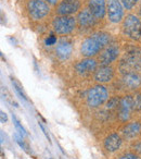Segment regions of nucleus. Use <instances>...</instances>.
Here are the masks:
<instances>
[{
	"label": "nucleus",
	"mask_w": 141,
	"mask_h": 159,
	"mask_svg": "<svg viewBox=\"0 0 141 159\" xmlns=\"http://www.w3.org/2000/svg\"><path fill=\"white\" fill-rule=\"evenodd\" d=\"M111 40L110 34L105 32H98L83 40L80 45V53L85 58H93L109 46Z\"/></svg>",
	"instance_id": "obj_1"
},
{
	"label": "nucleus",
	"mask_w": 141,
	"mask_h": 159,
	"mask_svg": "<svg viewBox=\"0 0 141 159\" xmlns=\"http://www.w3.org/2000/svg\"><path fill=\"white\" fill-rule=\"evenodd\" d=\"M110 98V93L106 86L103 84H97L95 86L90 87L87 92L86 102L88 107L92 109L100 108L103 106Z\"/></svg>",
	"instance_id": "obj_2"
},
{
	"label": "nucleus",
	"mask_w": 141,
	"mask_h": 159,
	"mask_svg": "<svg viewBox=\"0 0 141 159\" xmlns=\"http://www.w3.org/2000/svg\"><path fill=\"white\" fill-rule=\"evenodd\" d=\"M76 25L77 20L72 16H58L52 21L53 31L58 35H68L76 29Z\"/></svg>",
	"instance_id": "obj_3"
},
{
	"label": "nucleus",
	"mask_w": 141,
	"mask_h": 159,
	"mask_svg": "<svg viewBox=\"0 0 141 159\" xmlns=\"http://www.w3.org/2000/svg\"><path fill=\"white\" fill-rule=\"evenodd\" d=\"M123 33L127 37L134 40H139L141 38V21L135 14H128L124 18L122 25Z\"/></svg>",
	"instance_id": "obj_4"
},
{
	"label": "nucleus",
	"mask_w": 141,
	"mask_h": 159,
	"mask_svg": "<svg viewBox=\"0 0 141 159\" xmlns=\"http://www.w3.org/2000/svg\"><path fill=\"white\" fill-rule=\"evenodd\" d=\"M26 9L29 18L34 21L42 20L50 13V5L45 2L44 0H28Z\"/></svg>",
	"instance_id": "obj_5"
},
{
	"label": "nucleus",
	"mask_w": 141,
	"mask_h": 159,
	"mask_svg": "<svg viewBox=\"0 0 141 159\" xmlns=\"http://www.w3.org/2000/svg\"><path fill=\"white\" fill-rule=\"evenodd\" d=\"M124 6L121 0H106V14L111 23H121L124 20Z\"/></svg>",
	"instance_id": "obj_6"
},
{
	"label": "nucleus",
	"mask_w": 141,
	"mask_h": 159,
	"mask_svg": "<svg viewBox=\"0 0 141 159\" xmlns=\"http://www.w3.org/2000/svg\"><path fill=\"white\" fill-rule=\"evenodd\" d=\"M79 0H62L57 5L55 12L58 16H73L80 11Z\"/></svg>",
	"instance_id": "obj_7"
},
{
	"label": "nucleus",
	"mask_w": 141,
	"mask_h": 159,
	"mask_svg": "<svg viewBox=\"0 0 141 159\" xmlns=\"http://www.w3.org/2000/svg\"><path fill=\"white\" fill-rule=\"evenodd\" d=\"M123 141L124 139L121 135V133H117V132L110 133L103 139V148L109 154H114V152L119 150V148L122 147Z\"/></svg>",
	"instance_id": "obj_8"
},
{
	"label": "nucleus",
	"mask_w": 141,
	"mask_h": 159,
	"mask_svg": "<svg viewBox=\"0 0 141 159\" xmlns=\"http://www.w3.org/2000/svg\"><path fill=\"white\" fill-rule=\"evenodd\" d=\"M141 134V122L138 120L129 121L122 128L121 135L126 141H134Z\"/></svg>",
	"instance_id": "obj_9"
},
{
	"label": "nucleus",
	"mask_w": 141,
	"mask_h": 159,
	"mask_svg": "<svg viewBox=\"0 0 141 159\" xmlns=\"http://www.w3.org/2000/svg\"><path fill=\"white\" fill-rule=\"evenodd\" d=\"M117 107H118L119 120L122 122H128V120L131 117V113L134 112L131 95H125L124 97H122Z\"/></svg>",
	"instance_id": "obj_10"
},
{
	"label": "nucleus",
	"mask_w": 141,
	"mask_h": 159,
	"mask_svg": "<svg viewBox=\"0 0 141 159\" xmlns=\"http://www.w3.org/2000/svg\"><path fill=\"white\" fill-rule=\"evenodd\" d=\"M119 56V48L117 45H110L105 47L100 52L99 63L100 66H111Z\"/></svg>",
	"instance_id": "obj_11"
},
{
	"label": "nucleus",
	"mask_w": 141,
	"mask_h": 159,
	"mask_svg": "<svg viewBox=\"0 0 141 159\" xmlns=\"http://www.w3.org/2000/svg\"><path fill=\"white\" fill-rule=\"evenodd\" d=\"M114 75V69L111 66H100V68L95 71L93 79L98 84H105L112 82Z\"/></svg>",
	"instance_id": "obj_12"
},
{
	"label": "nucleus",
	"mask_w": 141,
	"mask_h": 159,
	"mask_svg": "<svg viewBox=\"0 0 141 159\" xmlns=\"http://www.w3.org/2000/svg\"><path fill=\"white\" fill-rule=\"evenodd\" d=\"M98 69V61L95 58H85L75 64V71L80 75H86L95 72Z\"/></svg>",
	"instance_id": "obj_13"
},
{
	"label": "nucleus",
	"mask_w": 141,
	"mask_h": 159,
	"mask_svg": "<svg viewBox=\"0 0 141 159\" xmlns=\"http://www.w3.org/2000/svg\"><path fill=\"white\" fill-rule=\"evenodd\" d=\"M76 20H77L78 26L82 27V29H86V30L92 27L93 25H95L96 21H97L88 8H84V9L80 10L77 13Z\"/></svg>",
	"instance_id": "obj_14"
},
{
	"label": "nucleus",
	"mask_w": 141,
	"mask_h": 159,
	"mask_svg": "<svg viewBox=\"0 0 141 159\" xmlns=\"http://www.w3.org/2000/svg\"><path fill=\"white\" fill-rule=\"evenodd\" d=\"M88 9L96 20H102L106 14V0H88Z\"/></svg>",
	"instance_id": "obj_15"
},
{
	"label": "nucleus",
	"mask_w": 141,
	"mask_h": 159,
	"mask_svg": "<svg viewBox=\"0 0 141 159\" xmlns=\"http://www.w3.org/2000/svg\"><path fill=\"white\" fill-rule=\"evenodd\" d=\"M124 87L129 91H137L141 87V76L137 72H127L122 79Z\"/></svg>",
	"instance_id": "obj_16"
},
{
	"label": "nucleus",
	"mask_w": 141,
	"mask_h": 159,
	"mask_svg": "<svg viewBox=\"0 0 141 159\" xmlns=\"http://www.w3.org/2000/svg\"><path fill=\"white\" fill-rule=\"evenodd\" d=\"M73 52V45L70 40L61 39L55 47V55L60 60H67Z\"/></svg>",
	"instance_id": "obj_17"
},
{
	"label": "nucleus",
	"mask_w": 141,
	"mask_h": 159,
	"mask_svg": "<svg viewBox=\"0 0 141 159\" xmlns=\"http://www.w3.org/2000/svg\"><path fill=\"white\" fill-rule=\"evenodd\" d=\"M132 99V108L135 112L141 111V93L140 92H135L131 95Z\"/></svg>",
	"instance_id": "obj_18"
},
{
	"label": "nucleus",
	"mask_w": 141,
	"mask_h": 159,
	"mask_svg": "<svg viewBox=\"0 0 141 159\" xmlns=\"http://www.w3.org/2000/svg\"><path fill=\"white\" fill-rule=\"evenodd\" d=\"M11 82H12V85H13V89H15L16 93H18L19 95H20V97H21V98H23V99H24L25 102H28V98H27V95L25 94L24 89H23V87L21 86L20 83H19L15 79H11Z\"/></svg>",
	"instance_id": "obj_19"
},
{
	"label": "nucleus",
	"mask_w": 141,
	"mask_h": 159,
	"mask_svg": "<svg viewBox=\"0 0 141 159\" xmlns=\"http://www.w3.org/2000/svg\"><path fill=\"white\" fill-rule=\"evenodd\" d=\"M12 119H13V123H14V126H15V130H16V132H19V134L21 135V136H23V137H26L27 135V132H26V130H25L24 128H23V125L20 123V121L18 120V118L15 117L14 115H12Z\"/></svg>",
	"instance_id": "obj_20"
},
{
	"label": "nucleus",
	"mask_w": 141,
	"mask_h": 159,
	"mask_svg": "<svg viewBox=\"0 0 141 159\" xmlns=\"http://www.w3.org/2000/svg\"><path fill=\"white\" fill-rule=\"evenodd\" d=\"M14 139H15V142L19 144V145H20V147L22 148V149L24 150L25 152H27V154H31L28 145H27V144L24 142V139H23V136H21L20 134H15V135H14Z\"/></svg>",
	"instance_id": "obj_21"
},
{
	"label": "nucleus",
	"mask_w": 141,
	"mask_h": 159,
	"mask_svg": "<svg viewBox=\"0 0 141 159\" xmlns=\"http://www.w3.org/2000/svg\"><path fill=\"white\" fill-rule=\"evenodd\" d=\"M117 159H141V156L136 154L135 152H126L119 155Z\"/></svg>",
	"instance_id": "obj_22"
},
{
	"label": "nucleus",
	"mask_w": 141,
	"mask_h": 159,
	"mask_svg": "<svg viewBox=\"0 0 141 159\" xmlns=\"http://www.w3.org/2000/svg\"><path fill=\"white\" fill-rule=\"evenodd\" d=\"M138 1L139 0H121L122 5L124 6L126 10H131L138 3Z\"/></svg>",
	"instance_id": "obj_23"
},
{
	"label": "nucleus",
	"mask_w": 141,
	"mask_h": 159,
	"mask_svg": "<svg viewBox=\"0 0 141 159\" xmlns=\"http://www.w3.org/2000/svg\"><path fill=\"white\" fill-rule=\"evenodd\" d=\"M45 44H46L47 46H52V45H55L57 44V36H54V35L48 36V37L46 38V40H45Z\"/></svg>",
	"instance_id": "obj_24"
},
{
	"label": "nucleus",
	"mask_w": 141,
	"mask_h": 159,
	"mask_svg": "<svg viewBox=\"0 0 141 159\" xmlns=\"http://www.w3.org/2000/svg\"><path fill=\"white\" fill-rule=\"evenodd\" d=\"M132 152H135L136 154L140 155L141 156V141H137L134 143V145H132Z\"/></svg>",
	"instance_id": "obj_25"
},
{
	"label": "nucleus",
	"mask_w": 141,
	"mask_h": 159,
	"mask_svg": "<svg viewBox=\"0 0 141 159\" xmlns=\"http://www.w3.org/2000/svg\"><path fill=\"white\" fill-rule=\"evenodd\" d=\"M44 1L50 6H57L59 3V0H44Z\"/></svg>",
	"instance_id": "obj_26"
},
{
	"label": "nucleus",
	"mask_w": 141,
	"mask_h": 159,
	"mask_svg": "<svg viewBox=\"0 0 141 159\" xmlns=\"http://www.w3.org/2000/svg\"><path fill=\"white\" fill-rule=\"evenodd\" d=\"M0 115H1V122H2V123H5V122H7V121H8L7 113L3 112V111H1V112H0Z\"/></svg>",
	"instance_id": "obj_27"
},
{
	"label": "nucleus",
	"mask_w": 141,
	"mask_h": 159,
	"mask_svg": "<svg viewBox=\"0 0 141 159\" xmlns=\"http://www.w3.org/2000/svg\"><path fill=\"white\" fill-rule=\"evenodd\" d=\"M39 126H40V129H41V130H42V132H44V134L46 135V137H47V139H48V141H49V142H51V141H50V137H49V135H48V133H47V131L45 130L44 125H42V124L40 123V122H39Z\"/></svg>",
	"instance_id": "obj_28"
}]
</instances>
